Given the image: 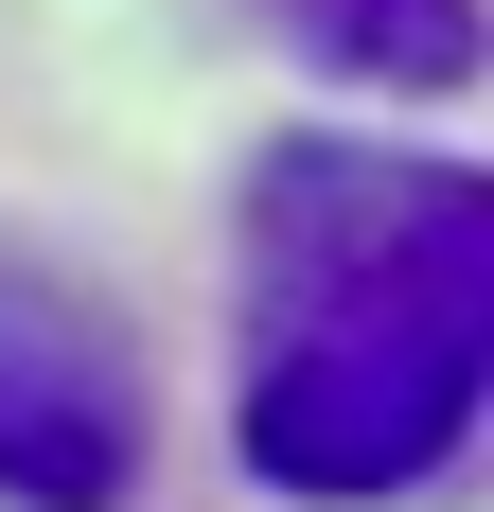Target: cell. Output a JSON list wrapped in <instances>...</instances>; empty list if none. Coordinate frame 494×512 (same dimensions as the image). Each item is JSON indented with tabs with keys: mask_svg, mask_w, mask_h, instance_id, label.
<instances>
[{
	"mask_svg": "<svg viewBox=\"0 0 494 512\" xmlns=\"http://www.w3.org/2000/svg\"><path fill=\"white\" fill-rule=\"evenodd\" d=\"M494 389V177L406 142H265L247 159V354L230 442L318 512H389L477 442Z\"/></svg>",
	"mask_w": 494,
	"mask_h": 512,
	"instance_id": "1",
	"label": "cell"
},
{
	"mask_svg": "<svg viewBox=\"0 0 494 512\" xmlns=\"http://www.w3.org/2000/svg\"><path fill=\"white\" fill-rule=\"evenodd\" d=\"M142 442H159L142 336L89 283H53V265L0 248V512H124L142 495Z\"/></svg>",
	"mask_w": 494,
	"mask_h": 512,
	"instance_id": "2",
	"label": "cell"
},
{
	"mask_svg": "<svg viewBox=\"0 0 494 512\" xmlns=\"http://www.w3.org/2000/svg\"><path fill=\"white\" fill-rule=\"evenodd\" d=\"M265 18H283V53L336 71V89H406V106L477 89V0H265Z\"/></svg>",
	"mask_w": 494,
	"mask_h": 512,
	"instance_id": "3",
	"label": "cell"
}]
</instances>
